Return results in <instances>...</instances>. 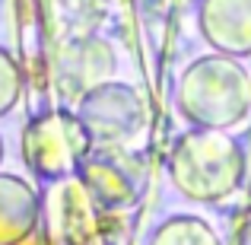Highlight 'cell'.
Here are the masks:
<instances>
[{
    "label": "cell",
    "instance_id": "1",
    "mask_svg": "<svg viewBox=\"0 0 251 245\" xmlns=\"http://www.w3.org/2000/svg\"><path fill=\"white\" fill-rule=\"evenodd\" d=\"M178 109L197 128H232L251 109V70L239 57H201L178 80Z\"/></svg>",
    "mask_w": 251,
    "mask_h": 245
},
{
    "label": "cell",
    "instance_id": "2",
    "mask_svg": "<svg viewBox=\"0 0 251 245\" xmlns=\"http://www.w3.org/2000/svg\"><path fill=\"white\" fill-rule=\"evenodd\" d=\"M245 156L239 143L223 131H194L175 143L169 156V175L181 194L194 201H223L242 182Z\"/></svg>",
    "mask_w": 251,
    "mask_h": 245
},
{
    "label": "cell",
    "instance_id": "3",
    "mask_svg": "<svg viewBox=\"0 0 251 245\" xmlns=\"http://www.w3.org/2000/svg\"><path fill=\"white\" fill-rule=\"evenodd\" d=\"M143 118H147L143 99L130 86H121V83L96 86L83 99V109H80V124L86 128V134L102 143L130 140L143 128Z\"/></svg>",
    "mask_w": 251,
    "mask_h": 245
},
{
    "label": "cell",
    "instance_id": "4",
    "mask_svg": "<svg viewBox=\"0 0 251 245\" xmlns=\"http://www.w3.org/2000/svg\"><path fill=\"white\" fill-rule=\"evenodd\" d=\"M86 128L74 118L54 115L48 121L35 124L29 134V156L35 160V165L48 175H57V172L74 169V163L83 156L86 150Z\"/></svg>",
    "mask_w": 251,
    "mask_h": 245
},
{
    "label": "cell",
    "instance_id": "5",
    "mask_svg": "<svg viewBox=\"0 0 251 245\" xmlns=\"http://www.w3.org/2000/svg\"><path fill=\"white\" fill-rule=\"evenodd\" d=\"M201 32L216 48V54H251V0H203Z\"/></svg>",
    "mask_w": 251,
    "mask_h": 245
},
{
    "label": "cell",
    "instance_id": "6",
    "mask_svg": "<svg viewBox=\"0 0 251 245\" xmlns=\"http://www.w3.org/2000/svg\"><path fill=\"white\" fill-rule=\"evenodd\" d=\"M89 182L105 201L111 204H127L137 197L140 172L130 156H105V160L89 165Z\"/></svg>",
    "mask_w": 251,
    "mask_h": 245
},
{
    "label": "cell",
    "instance_id": "7",
    "mask_svg": "<svg viewBox=\"0 0 251 245\" xmlns=\"http://www.w3.org/2000/svg\"><path fill=\"white\" fill-rule=\"evenodd\" d=\"M32 223V197L13 178H0V239H16Z\"/></svg>",
    "mask_w": 251,
    "mask_h": 245
},
{
    "label": "cell",
    "instance_id": "8",
    "mask_svg": "<svg viewBox=\"0 0 251 245\" xmlns=\"http://www.w3.org/2000/svg\"><path fill=\"white\" fill-rule=\"evenodd\" d=\"M111 70H115V54H111L108 45L102 42H86L80 51L74 54V67H70V74H74V83L80 86V89H96V86H105V80L111 77Z\"/></svg>",
    "mask_w": 251,
    "mask_h": 245
},
{
    "label": "cell",
    "instance_id": "9",
    "mask_svg": "<svg viewBox=\"0 0 251 245\" xmlns=\"http://www.w3.org/2000/svg\"><path fill=\"white\" fill-rule=\"evenodd\" d=\"M153 245H220V239L197 217H175L156 229Z\"/></svg>",
    "mask_w": 251,
    "mask_h": 245
},
{
    "label": "cell",
    "instance_id": "10",
    "mask_svg": "<svg viewBox=\"0 0 251 245\" xmlns=\"http://www.w3.org/2000/svg\"><path fill=\"white\" fill-rule=\"evenodd\" d=\"M16 92H19V74H16L10 57L0 54V111H6L13 105Z\"/></svg>",
    "mask_w": 251,
    "mask_h": 245
},
{
    "label": "cell",
    "instance_id": "11",
    "mask_svg": "<svg viewBox=\"0 0 251 245\" xmlns=\"http://www.w3.org/2000/svg\"><path fill=\"white\" fill-rule=\"evenodd\" d=\"M239 245H251V226L242 229V239H239Z\"/></svg>",
    "mask_w": 251,
    "mask_h": 245
}]
</instances>
